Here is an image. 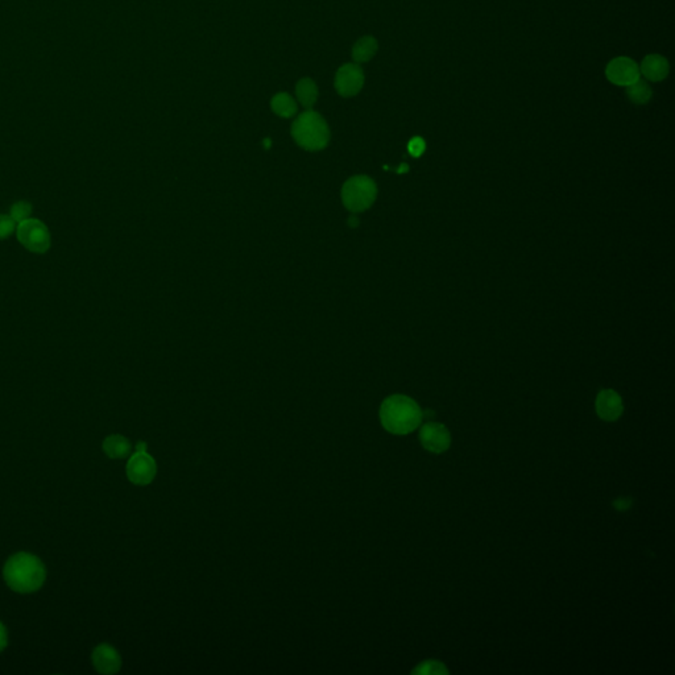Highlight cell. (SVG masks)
I'll return each mask as SVG.
<instances>
[{"mask_svg": "<svg viewBox=\"0 0 675 675\" xmlns=\"http://www.w3.org/2000/svg\"><path fill=\"white\" fill-rule=\"evenodd\" d=\"M364 86V73L357 64H346L340 67L335 75L338 94L351 98L360 93Z\"/></svg>", "mask_w": 675, "mask_h": 675, "instance_id": "obj_9", "label": "cell"}, {"mask_svg": "<svg viewBox=\"0 0 675 675\" xmlns=\"http://www.w3.org/2000/svg\"><path fill=\"white\" fill-rule=\"evenodd\" d=\"M270 107L281 118H292L297 113V103L287 93L276 94L270 101Z\"/></svg>", "mask_w": 675, "mask_h": 675, "instance_id": "obj_16", "label": "cell"}, {"mask_svg": "<svg viewBox=\"0 0 675 675\" xmlns=\"http://www.w3.org/2000/svg\"><path fill=\"white\" fill-rule=\"evenodd\" d=\"M136 451H147V445H145V442H137V445H136Z\"/></svg>", "mask_w": 675, "mask_h": 675, "instance_id": "obj_24", "label": "cell"}, {"mask_svg": "<svg viewBox=\"0 0 675 675\" xmlns=\"http://www.w3.org/2000/svg\"><path fill=\"white\" fill-rule=\"evenodd\" d=\"M292 135L306 151H321L330 141V130L326 120L313 110H307L294 120Z\"/></svg>", "mask_w": 675, "mask_h": 675, "instance_id": "obj_3", "label": "cell"}, {"mask_svg": "<svg viewBox=\"0 0 675 675\" xmlns=\"http://www.w3.org/2000/svg\"><path fill=\"white\" fill-rule=\"evenodd\" d=\"M16 230V222L11 218V215L0 214V240H4L11 237Z\"/></svg>", "mask_w": 675, "mask_h": 675, "instance_id": "obj_20", "label": "cell"}, {"mask_svg": "<svg viewBox=\"0 0 675 675\" xmlns=\"http://www.w3.org/2000/svg\"><path fill=\"white\" fill-rule=\"evenodd\" d=\"M8 643V635H7V629L4 628V625L0 623V653L5 649Z\"/></svg>", "mask_w": 675, "mask_h": 675, "instance_id": "obj_22", "label": "cell"}, {"mask_svg": "<svg viewBox=\"0 0 675 675\" xmlns=\"http://www.w3.org/2000/svg\"><path fill=\"white\" fill-rule=\"evenodd\" d=\"M93 665L101 674H115L121 667L118 650L108 643H101L93 652Z\"/></svg>", "mask_w": 675, "mask_h": 675, "instance_id": "obj_11", "label": "cell"}, {"mask_svg": "<svg viewBox=\"0 0 675 675\" xmlns=\"http://www.w3.org/2000/svg\"><path fill=\"white\" fill-rule=\"evenodd\" d=\"M407 150H409V153L414 157H420L422 153L425 152L426 150V143L422 137H413L410 141H409V145H407Z\"/></svg>", "mask_w": 675, "mask_h": 675, "instance_id": "obj_21", "label": "cell"}, {"mask_svg": "<svg viewBox=\"0 0 675 675\" xmlns=\"http://www.w3.org/2000/svg\"><path fill=\"white\" fill-rule=\"evenodd\" d=\"M296 94H297V99L305 108L311 110L318 99V87L313 80L304 78L297 84Z\"/></svg>", "mask_w": 675, "mask_h": 675, "instance_id": "obj_15", "label": "cell"}, {"mask_svg": "<svg viewBox=\"0 0 675 675\" xmlns=\"http://www.w3.org/2000/svg\"><path fill=\"white\" fill-rule=\"evenodd\" d=\"M626 95L632 103L642 106L652 99L653 90L652 86L648 84V81H643L640 78L635 84L626 86Z\"/></svg>", "mask_w": 675, "mask_h": 675, "instance_id": "obj_17", "label": "cell"}, {"mask_svg": "<svg viewBox=\"0 0 675 675\" xmlns=\"http://www.w3.org/2000/svg\"><path fill=\"white\" fill-rule=\"evenodd\" d=\"M412 674L414 675H447L449 674V670L446 669V666L440 662H437V661H425L420 663L413 672Z\"/></svg>", "mask_w": 675, "mask_h": 675, "instance_id": "obj_18", "label": "cell"}, {"mask_svg": "<svg viewBox=\"0 0 675 675\" xmlns=\"http://www.w3.org/2000/svg\"><path fill=\"white\" fill-rule=\"evenodd\" d=\"M348 223H350V226H351V227H357V224H359V220H356L355 217H351V218H350V220H348Z\"/></svg>", "mask_w": 675, "mask_h": 675, "instance_id": "obj_25", "label": "cell"}, {"mask_svg": "<svg viewBox=\"0 0 675 675\" xmlns=\"http://www.w3.org/2000/svg\"><path fill=\"white\" fill-rule=\"evenodd\" d=\"M4 580L11 590L31 593L45 582V567L37 557L28 553H17L4 566Z\"/></svg>", "mask_w": 675, "mask_h": 675, "instance_id": "obj_2", "label": "cell"}, {"mask_svg": "<svg viewBox=\"0 0 675 675\" xmlns=\"http://www.w3.org/2000/svg\"><path fill=\"white\" fill-rule=\"evenodd\" d=\"M17 240L21 246L34 253H45L51 246L49 228L41 220L29 218L19 223L16 227Z\"/></svg>", "mask_w": 675, "mask_h": 675, "instance_id": "obj_5", "label": "cell"}, {"mask_svg": "<svg viewBox=\"0 0 675 675\" xmlns=\"http://www.w3.org/2000/svg\"><path fill=\"white\" fill-rule=\"evenodd\" d=\"M629 504H630V500H628V499H619V500L615 503V506H616L617 509L623 510V509H626V508L629 506Z\"/></svg>", "mask_w": 675, "mask_h": 675, "instance_id": "obj_23", "label": "cell"}, {"mask_svg": "<svg viewBox=\"0 0 675 675\" xmlns=\"http://www.w3.org/2000/svg\"><path fill=\"white\" fill-rule=\"evenodd\" d=\"M624 412L620 394L612 389L602 390L596 397V413L604 421L619 420Z\"/></svg>", "mask_w": 675, "mask_h": 675, "instance_id": "obj_10", "label": "cell"}, {"mask_svg": "<svg viewBox=\"0 0 675 675\" xmlns=\"http://www.w3.org/2000/svg\"><path fill=\"white\" fill-rule=\"evenodd\" d=\"M132 450L131 442L123 436H110L104 439L103 442V451L106 455L113 458V459H124L130 456Z\"/></svg>", "mask_w": 675, "mask_h": 675, "instance_id": "obj_13", "label": "cell"}, {"mask_svg": "<svg viewBox=\"0 0 675 675\" xmlns=\"http://www.w3.org/2000/svg\"><path fill=\"white\" fill-rule=\"evenodd\" d=\"M420 442L422 447L427 451L442 454L449 450L451 445V436L445 425L438 422H427L421 427Z\"/></svg>", "mask_w": 675, "mask_h": 675, "instance_id": "obj_8", "label": "cell"}, {"mask_svg": "<svg viewBox=\"0 0 675 675\" xmlns=\"http://www.w3.org/2000/svg\"><path fill=\"white\" fill-rule=\"evenodd\" d=\"M127 476L136 486L151 484L157 473L156 460L147 451H136L127 463Z\"/></svg>", "mask_w": 675, "mask_h": 675, "instance_id": "obj_6", "label": "cell"}, {"mask_svg": "<svg viewBox=\"0 0 675 675\" xmlns=\"http://www.w3.org/2000/svg\"><path fill=\"white\" fill-rule=\"evenodd\" d=\"M670 71L669 61L661 54H649L642 60L640 74L648 81L661 82L667 78Z\"/></svg>", "mask_w": 675, "mask_h": 675, "instance_id": "obj_12", "label": "cell"}, {"mask_svg": "<svg viewBox=\"0 0 675 675\" xmlns=\"http://www.w3.org/2000/svg\"><path fill=\"white\" fill-rule=\"evenodd\" d=\"M640 67L629 57H617L606 68V77L612 84L626 87L640 80Z\"/></svg>", "mask_w": 675, "mask_h": 675, "instance_id": "obj_7", "label": "cell"}, {"mask_svg": "<svg viewBox=\"0 0 675 675\" xmlns=\"http://www.w3.org/2000/svg\"><path fill=\"white\" fill-rule=\"evenodd\" d=\"M10 215L16 223H21L24 220H29L32 215V204L25 202V201L14 203L11 210H10Z\"/></svg>", "mask_w": 675, "mask_h": 675, "instance_id": "obj_19", "label": "cell"}, {"mask_svg": "<svg viewBox=\"0 0 675 675\" xmlns=\"http://www.w3.org/2000/svg\"><path fill=\"white\" fill-rule=\"evenodd\" d=\"M422 416L418 404L404 394H393L380 406L383 427L396 436H405L414 431L421 425Z\"/></svg>", "mask_w": 675, "mask_h": 675, "instance_id": "obj_1", "label": "cell"}, {"mask_svg": "<svg viewBox=\"0 0 675 675\" xmlns=\"http://www.w3.org/2000/svg\"><path fill=\"white\" fill-rule=\"evenodd\" d=\"M377 48H379V45H377V41L375 37H372V36L362 37L360 40H357L355 43L354 48H353V58H354L355 62H357V64L368 62L376 56Z\"/></svg>", "mask_w": 675, "mask_h": 675, "instance_id": "obj_14", "label": "cell"}, {"mask_svg": "<svg viewBox=\"0 0 675 675\" xmlns=\"http://www.w3.org/2000/svg\"><path fill=\"white\" fill-rule=\"evenodd\" d=\"M377 196L376 184L367 176H355L342 189V201L347 210L362 213L370 209Z\"/></svg>", "mask_w": 675, "mask_h": 675, "instance_id": "obj_4", "label": "cell"}]
</instances>
